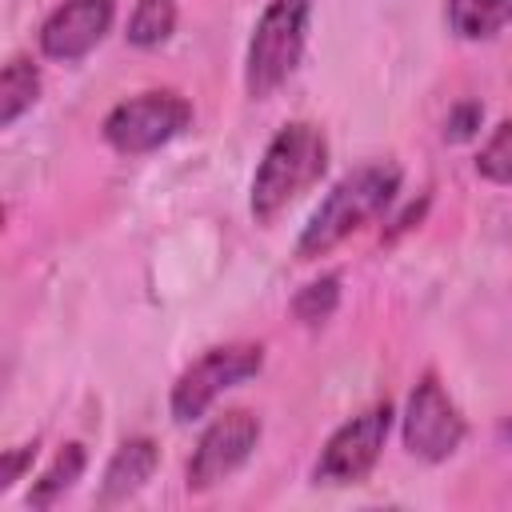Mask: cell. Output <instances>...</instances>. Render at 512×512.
<instances>
[{
  "instance_id": "6",
  "label": "cell",
  "mask_w": 512,
  "mask_h": 512,
  "mask_svg": "<svg viewBox=\"0 0 512 512\" xmlns=\"http://www.w3.org/2000/svg\"><path fill=\"white\" fill-rule=\"evenodd\" d=\"M388 428H392V408L388 404H372L360 416L344 420L328 436V444L316 460V472H312L316 484H356V480H364L372 472V464L380 460Z\"/></svg>"
},
{
  "instance_id": "14",
  "label": "cell",
  "mask_w": 512,
  "mask_h": 512,
  "mask_svg": "<svg viewBox=\"0 0 512 512\" xmlns=\"http://www.w3.org/2000/svg\"><path fill=\"white\" fill-rule=\"evenodd\" d=\"M176 28V0H136L128 16V44L160 48Z\"/></svg>"
},
{
  "instance_id": "5",
  "label": "cell",
  "mask_w": 512,
  "mask_h": 512,
  "mask_svg": "<svg viewBox=\"0 0 512 512\" xmlns=\"http://www.w3.org/2000/svg\"><path fill=\"white\" fill-rule=\"evenodd\" d=\"M260 368H264V348L260 344H220V348H208L172 384V416L180 424L200 420L220 392L244 384Z\"/></svg>"
},
{
  "instance_id": "4",
  "label": "cell",
  "mask_w": 512,
  "mask_h": 512,
  "mask_svg": "<svg viewBox=\"0 0 512 512\" xmlns=\"http://www.w3.org/2000/svg\"><path fill=\"white\" fill-rule=\"evenodd\" d=\"M192 124V104L180 92H140L104 116V140L124 156H144L176 140Z\"/></svg>"
},
{
  "instance_id": "16",
  "label": "cell",
  "mask_w": 512,
  "mask_h": 512,
  "mask_svg": "<svg viewBox=\"0 0 512 512\" xmlns=\"http://www.w3.org/2000/svg\"><path fill=\"white\" fill-rule=\"evenodd\" d=\"M336 300H340V280L324 276V280H312L308 288H300V296L292 300V312L304 324H320V320H328L336 312Z\"/></svg>"
},
{
  "instance_id": "17",
  "label": "cell",
  "mask_w": 512,
  "mask_h": 512,
  "mask_svg": "<svg viewBox=\"0 0 512 512\" xmlns=\"http://www.w3.org/2000/svg\"><path fill=\"white\" fill-rule=\"evenodd\" d=\"M480 116H484V108L480 104H460V108H452V116H448V128H444V136L448 140H468L476 128H480Z\"/></svg>"
},
{
  "instance_id": "3",
  "label": "cell",
  "mask_w": 512,
  "mask_h": 512,
  "mask_svg": "<svg viewBox=\"0 0 512 512\" xmlns=\"http://www.w3.org/2000/svg\"><path fill=\"white\" fill-rule=\"evenodd\" d=\"M308 16H312L308 0H272L260 12L248 40V64H244L248 96L264 100L296 72L308 40Z\"/></svg>"
},
{
  "instance_id": "12",
  "label": "cell",
  "mask_w": 512,
  "mask_h": 512,
  "mask_svg": "<svg viewBox=\"0 0 512 512\" xmlns=\"http://www.w3.org/2000/svg\"><path fill=\"white\" fill-rule=\"evenodd\" d=\"M36 92H40V72L32 60L16 56L4 64V76H0V124H16L32 104H36Z\"/></svg>"
},
{
  "instance_id": "15",
  "label": "cell",
  "mask_w": 512,
  "mask_h": 512,
  "mask_svg": "<svg viewBox=\"0 0 512 512\" xmlns=\"http://www.w3.org/2000/svg\"><path fill=\"white\" fill-rule=\"evenodd\" d=\"M476 172L492 184H512V120L492 128V136L476 152Z\"/></svg>"
},
{
  "instance_id": "2",
  "label": "cell",
  "mask_w": 512,
  "mask_h": 512,
  "mask_svg": "<svg viewBox=\"0 0 512 512\" xmlns=\"http://www.w3.org/2000/svg\"><path fill=\"white\" fill-rule=\"evenodd\" d=\"M328 168V140L316 124L308 120H296V124H284L260 164H256V176H252V216L256 224H272L300 192H308Z\"/></svg>"
},
{
  "instance_id": "10",
  "label": "cell",
  "mask_w": 512,
  "mask_h": 512,
  "mask_svg": "<svg viewBox=\"0 0 512 512\" xmlns=\"http://www.w3.org/2000/svg\"><path fill=\"white\" fill-rule=\"evenodd\" d=\"M160 464V448L148 440V436H132L116 448V456L108 460L104 468V480H100V508H112V504H124L132 500L156 472Z\"/></svg>"
},
{
  "instance_id": "9",
  "label": "cell",
  "mask_w": 512,
  "mask_h": 512,
  "mask_svg": "<svg viewBox=\"0 0 512 512\" xmlns=\"http://www.w3.org/2000/svg\"><path fill=\"white\" fill-rule=\"evenodd\" d=\"M112 16H116V0H64L40 28L44 56L64 64L88 56L112 28Z\"/></svg>"
},
{
  "instance_id": "13",
  "label": "cell",
  "mask_w": 512,
  "mask_h": 512,
  "mask_svg": "<svg viewBox=\"0 0 512 512\" xmlns=\"http://www.w3.org/2000/svg\"><path fill=\"white\" fill-rule=\"evenodd\" d=\"M84 444H64V452L52 460V468L32 484V492H28V508H48V504H56L76 480H80V472H84Z\"/></svg>"
},
{
  "instance_id": "7",
  "label": "cell",
  "mask_w": 512,
  "mask_h": 512,
  "mask_svg": "<svg viewBox=\"0 0 512 512\" xmlns=\"http://www.w3.org/2000/svg\"><path fill=\"white\" fill-rule=\"evenodd\" d=\"M464 440V416L452 404V396L444 392V384L428 372L420 376V384L408 396L404 408V448L428 464L448 460Z\"/></svg>"
},
{
  "instance_id": "8",
  "label": "cell",
  "mask_w": 512,
  "mask_h": 512,
  "mask_svg": "<svg viewBox=\"0 0 512 512\" xmlns=\"http://www.w3.org/2000/svg\"><path fill=\"white\" fill-rule=\"evenodd\" d=\"M256 440H260V420L248 408H232L216 416L188 460V492H208L220 480H228L252 456Z\"/></svg>"
},
{
  "instance_id": "18",
  "label": "cell",
  "mask_w": 512,
  "mask_h": 512,
  "mask_svg": "<svg viewBox=\"0 0 512 512\" xmlns=\"http://www.w3.org/2000/svg\"><path fill=\"white\" fill-rule=\"evenodd\" d=\"M32 456H36V444H20V448H12V452L4 456V468H0V492H8V488L24 476V468L32 464Z\"/></svg>"
},
{
  "instance_id": "1",
  "label": "cell",
  "mask_w": 512,
  "mask_h": 512,
  "mask_svg": "<svg viewBox=\"0 0 512 512\" xmlns=\"http://www.w3.org/2000/svg\"><path fill=\"white\" fill-rule=\"evenodd\" d=\"M400 188V168L388 164V160H372V164H360L352 168L324 200L320 208L312 212V220L304 224L300 240H296V256L300 260H312V256H324L332 252L340 240H348L352 232H360L368 220H376L392 196Z\"/></svg>"
},
{
  "instance_id": "11",
  "label": "cell",
  "mask_w": 512,
  "mask_h": 512,
  "mask_svg": "<svg viewBox=\"0 0 512 512\" xmlns=\"http://www.w3.org/2000/svg\"><path fill=\"white\" fill-rule=\"evenodd\" d=\"M448 24L460 40H488L512 24V0H448Z\"/></svg>"
}]
</instances>
